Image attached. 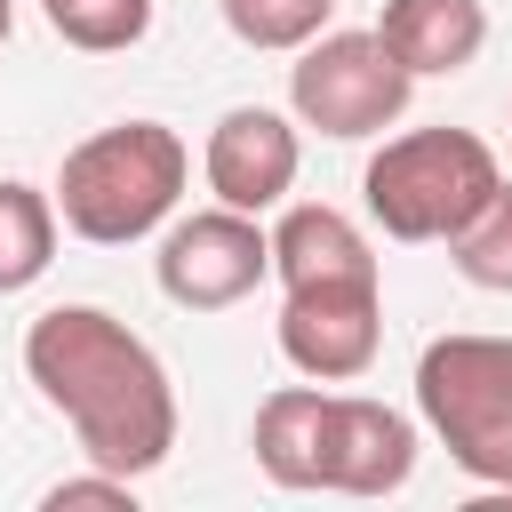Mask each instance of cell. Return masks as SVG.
I'll use <instances>...</instances> for the list:
<instances>
[{
	"label": "cell",
	"mask_w": 512,
	"mask_h": 512,
	"mask_svg": "<svg viewBox=\"0 0 512 512\" xmlns=\"http://www.w3.org/2000/svg\"><path fill=\"white\" fill-rule=\"evenodd\" d=\"M24 376L72 424L88 464H104L120 480H144L168 464L176 384H168L160 352L128 320H112L104 304H48L24 328Z\"/></svg>",
	"instance_id": "1"
},
{
	"label": "cell",
	"mask_w": 512,
	"mask_h": 512,
	"mask_svg": "<svg viewBox=\"0 0 512 512\" xmlns=\"http://www.w3.org/2000/svg\"><path fill=\"white\" fill-rule=\"evenodd\" d=\"M184 176H192V152H184L176 128L120 120V128H96L64 152L48 200H56L64 232H80L88 248H128V240H144L176 216Z\"/></svg>",
	"instance_id": "2"
},
{
	"label": "cell",
	"mask_w": 512,
	"mask_h": 512,
	"mask_svg": "<svg viewBox=\"0 0 512 512\" xmlns=\"http://www.w3.org/2000/svg\"><path fill=\"white\" fill-rule=\"evenodd\" d=\"M416 416L480 488H512V336H432L416 352Z\"/></svg>",
	"instance_id": "3"
},
{
	"label": "cell",
	"mask_w": 512,
	"mask_h": 512,
	"mask_svg": "<svg viewBox=\"0 0 512 512\" xmlns=\"http://www.w3.org/2000/svg\"><path fill=\"white\" fill-rule=\"evenodd\" d=\"M504 184L496 152L472 136V128H408V136H384V152L368 160L360 192H368V216L384 224V240H448L488 192Z\"/></svg>",
	"instance_id": "4"
},
{
	"label": "cell",
	"mask_w": 512,
	"mask_h": 512,
	"mask_svg": "<svg viewBox=\"0 0 512 512\" xmlns=\"http://www.w3.org/2000/svg\"><path fill=\"white\" fill-rule=\"evenodd\" d=\"M416 96V72L376 40V32H312L288 64V112L296 128H320L336 144L384 136Z\"/></svg>",
	"instance_id": "5"
},
{
	"label": "cell",
	"mask_w": 512,
	"mask_h": 512,
	"mask_svg": "<svg viewBox=\"0 0 512 512\" xmlns=\"http://www.w3.org/2000/svg\"><path fill=\"white\" fill-rule=\"evenodd\" d=\"M152 272H160V296H168V304H184V312H224V304H240V296H256V288L272 280V232H264L256 216H240V208L216 200V208L168 224Z\"/></svg>",
	"instance_id": "6"
},
{
	"label": "cell",
	"mask_w": 512,
	"mask_h": 512,
	"mask_svg": "<svg viewBox=\"0 0 512 512\" xmlns=\"http://www.w3.org/2000/svg\"><path fill=\"white\" fill-rule=\"evenodd\" d=\"M384 344V280L368 288H288L280 304V352L312 384H352L376 368Z\"/></svg>",
	"instance_id": "7"
},
{
	"label": "cell",
	"mask_w": 512,
	"mask_h": 512,
	"mask_svg": "<svg viewBox=\"0 0 512 512\" xmlns=\"http://www.w3.org/2000/svg\"><path fill=\"white\" fill-rule=\"evenodd\" d=\"M416 472V424L368 392H320V488L392 496Z\"/></svg>",
	"instance_id": "8"
},
{
	"label": "cell",
	"mask_w": 512,
	"mask_h": 512,
	"mask_svg": "<svg viewBox=\"0 0 512 512\" xmlns=\"http://www.w3.org/2000/svg\"><path fill=\"white\" fill-rule=\"evenodd\" d=\"M200 168H208V192H216L224 208L264 216V208H280V200L296 192L304 136H296V120H288V112H272V104H232V112L208 128Z\"/></svg>",
	"instance_id": "9"
},
{
	"label": "cell",
	"mask_w": 512,
	"mask_h": 512,
	"mask_svg": "<svg viewBox=\"0 0 512 512\" xmlns=\"http://www.w3.org/2000/svg\"><path fill=\"white\" fill-rule=\"evenodd\" d=\"M272 272H280V288H368L376 280V248L344 208L296 200L272 224Z\"/></svg>",
	"instance_id": "10"
},
{
	"label": "cell",
	"mask_w": 512,
	"mask_h": 512,
	"mask_svg": "<svg viewBox=\"0 0 512 512\" xmlns=\"http://www.w3.org/2000/svg\"><path fill=\"white\" fill-rule=\"evenodd\" d=\"M376 40H384L416 80H440V72H464V64L488 48V8H480V0H384Z\"/></svg>",
	"instance_id": "11"
},
{
	"label": "cell",
	"mask_w": 512,
	"mask_h": 512,
	"mask_svg": "<svg viewBox=\"0 0 512 512\" xmlns=\"http://www.w3.org/2000/svg\"><path fill=\"white\" fill-rule=\"evenodd\" d=\"M248 448H256L264 480H280V488H320V384H280V392H264Z\"/></svg>",
	"instance_id": "12"
},
{
	"label": "cell",
	"mask_w": 512,
	"mask_h": 512,
	"mask_svg": "<svg viewBox=\"0 0 512 512\" xmlns=\"http://www.w3.org/2000/svg\"><path fill=\"white\" fill-rule=\"evenodd\" d=\"M56 264V200L24 176H0V296L32 288Z\"/></svg>",
	"instance_id": "13"
},
{
	"label": "cell",
	"mask_w": 512,
	"mask_h": 512,
	"mask_svg": "<svg viewBox=\"0 0 512 512\" xmlns=\"http://www.w3.org/2000/svg\"><path fill=\"white\" fill-rule=\"evenodd\" d=\"M448 264L488 288V296H512V184H496L456 232H448Z\"/></svg>",
	"instance_id": "14"
},
{
	"label": "cell",
	"mask_w": 512,
	"mask_h": 512,
	"mask_svg": "<svg viewBox=\"0 0 512 512\" xmlns=\"http://www.w3.org/2000/svg\"><path fill=\"white\" fill-rule=\"evenodd\" d=\"M56 40L80 48V56H120L152 32V0H40Z\"/></svg>",
	"instance_id": "15"
},
{
	"label": "cell",
	"mask_w": 512,
	"mask_h": 512,
	"mask_svg": "<svg viewBox=\"0 0 512 512\" xmlns=\"http://www.w3.org/2000/svg\"><path fill=\"white\" fill-rule=\"evenodd\" d=\"M224 8V24H232V40H248V48H304L312 32H328V16H336V0H216Z\"/></svg>",
	"instance_id": "16"
},
{
	"label": "cell",
	"mask_w": 512,
	"mask_h": 512,
	"mask_svg": "<svg viewBox=\"0 0 512 512\" xmlns=\"http://www.w3.org/2000/svg\"><path fill=\"white\" fill-rule=\"evenodd\" d=\"M48 512H80V504H104V512H136V480H120V472H80V480H56L48 496H40Z\"/></svg>",
	"instance_id": "17"
},
{
	"label": "cell",
	"mask_w": 512,
	"mask_h": 512,
	"mask_svg": "<svg viewBox=\"0 0 512 512\" xmlns=\"http://www.w3.org/2000/svg\"><path fill=\"white\" fill-rule=\"evenodd\" d=\"M8 32H16V0H0V40H8Z\"/></svg>",
	"instance_id": "18"
}]
</instances>
